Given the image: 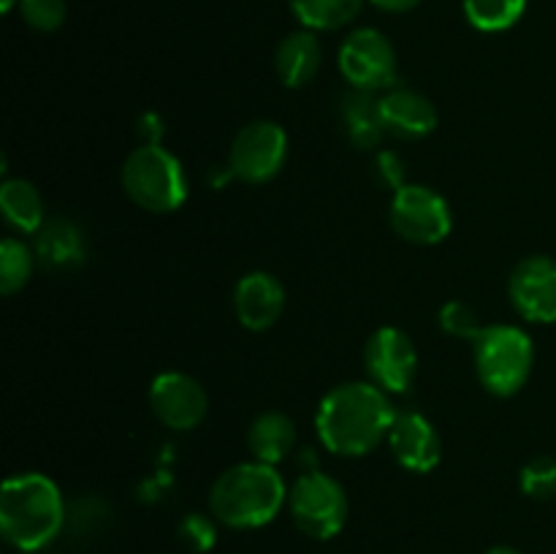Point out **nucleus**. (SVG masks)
I'll return each mask as SVG.
<instances>
[{
	"mask_svg": "<svg viewBox=\"0 0 556 554\" xmlns=\"http://www.w3.org/2000/svg\"><path fill=\"white\" fill-rule=\"evenodd\" d=\"M288 500L286 481L275 465L242 462L233 465L212 483L210 508L220 525L233 530H255L280 514Z\"/></svg>",
	"mask_w": 556,
	"mask_h": 554,
	"instance_id": "nucleus-3",
	"label": "nucleus"
},
{
	"mask_svg": "<svg viewBox=\"0 0 556 554\" xmlns=\"http://www.w3.org/2000/svg\"><path fill=\"white\" fill-rule=\"evenodd\" d=\"M14 5H16V0H0V11H3V14H9Z\"/></svg>",
	"mask_w": 556,
	"mask_h": 554,
	"instance_id": "nucleus-31",
	"label": "nucleus"
},
{
	"mask_svg": "<svg viewBox=\"0 0 556 554\" xmlns=\"http://www.w3.org/2000/svg\"><path fill=\"white\" fill-rule=\"evenodd\" d=\"M65 503L58 483L43 473H20L0 489V530L11 546L38 552L60 536Z\"/></svg>",
	"mask_w": 556,
	"mask_h": 554,
	"instance_id": "nucleus-2",
	"label": "nucleus"
},
{
	"mask_svg": "<svg viewBox=\"0 0 556 554\" xmlns=\"http://www.w3.org/2000/svg\"><path fill=\"white\" fill-rule=\"evenodd\" d=\"M527 9V0H465V16L483 33L514 27Z\"/></svg>",
	"mask_w": 556,
	"mask_h": 554,
	"instance_id": "nucleus-23",
	"label": "nucleus"
},
{
	"mask_svg": "<svg viewBox=\"0 0 556 554\" xmlns=\"http://www.w3.org/2000/svg\"><path fill=\"white\" fill-rule=\"evenodd\" d=\"M33 253L41 266L52 272L74 269L85 261V239L81 231L71 221H47L36 231V244H33Z\"/></svg>",
	"mask_w": 556,
	"mask_h": 554,
	"instance_id": "nucleus-16",
	"label": "nucleus"
},
{
	"mask_svg": "<svg viewBox=\"0 0 556 554\" xmlns=\"http://www.w3.org/2000/svg\"><path fill=\"white\" fill-rule=\"evenodd\" d=\"M33 269H36V253H33L30 244L5 237L0 242V291L5 297L22 291L30 282Z\"/></svg>",
	"mask_w": 556,
	"mask_h": 554,
	"instance_id": "nucleus-22",
	"label": "nucleus"
},
{
	"mask_svg": "<svg viewBox=\"0 0 556 554\" xmlns=\"http://www.w3.org/2000/svg\"><path fill=\"white\" fill-rule=\"evenodd\" d=\"M179 536L188 543L193 552H210L212 543H215V525H212L206 516L190 514L188 519L179 525Z\"/></svg>",
	"mask_w": 556,
	"mask_h": 554,
	"instance_id": "nucleus-27",
	"label": "nucleus"
},
{
	"mask_svg": "<svg viewBox=\"0 0 556 554\" xmlns=\"http://www.w3.org/2000/svg\"><path fill=\"white\" fill-rule=\"evenodd\" d=\"M440 326H443V331H448L451 337H459V340L470 342H476L478 337H481V331L486 329V326L481 324V315H478L470 304L462 302V299H451V302L443 304V310H440Z\"/></svg>",
	"mask_w": 556,
	"mask_h": 554,
	"instance_id": "nucleus-24",
	"label": "nucleus"
},
{
	"mask_svg": "<svg viewBox=\"0 0 556 554\" xmlns=\"http://www.w3.org/2000/svg\"><path fill=\"white\" fill-rule=\"evenodd\" d=\"M396 411L389 391L372 380L340 383L320 400L315 429L331 454L364 456L378 449L394 424Z\"/></svg>",
	"mask_w": 556,
	"mask_h": 554,
	"instance_id": "nucleus-1",
	"label": "nucleus"
},
{
	"mask_svg": "<svg viewBox=\"0 0 556 554\" xmlns=\"http://www.w3.org/2000/svg\"><path fill=\"white\" fill-rule=\"evenodd\" d=\"M123 188L147 212H174L188 199L182 163L155 141L136 147L123 166Z\"/></svg>",
	"mask_w": 556,
	"mask_h": 554,
	"instance_id": "nucleus-5",
	"label": "nucleus"
},
{
	"mask_svg": "<svg viewBox=\"0 0 556 554\" xmlns=\"http://www.w3.org/2000/svg\"><path fill=\"white\" fill-rule=\"evenodd\" d=\"M476 373L494 396H514L527 386L535 364V345L519 326L494 324L476 342Z\"/></svg>",
	"mask_w": 556,
	"mask_h": 554,
	"instance_id": "nucleus-4",
	"label": "nucleus"
},
{
	"mask_svg": "<svg viewBox=\"0 0 556 554\" xmlns=\"http://www.w3.org/2000/svg\"><path fill=\"white\" fill-rule=\"evenodd\" d=\"M324 63L320 41L309 30L291 33L282 38L275 52V71L286 87H304L318 76Z\"/></svg>",
	"mask_w": 556,
	"mask_h": 554,
	"instance_id": "nucleus-17",
	"label": "nucleus"
},
{
	"mask_svg": "<svg viewBox=\"0 0 556 554\" xmlns=\"http://www.w3.org/2000/svg\"><path fill=\"white\" fill-rule=\"evenodd\" d=\"M150 407L163 427L188 432L204 421L210 400L193 375L161 373L150 386Z\"/></svg>",
	"mask_w": 556,
	"mask_h": 554,
	"instance_id": "nucleus-12",
	"label": "nucleus"
},
{
	"mask_svg": "<svg viewBox=\"0 0 556 554\" xmlns=\"http://www.w3.org/2000/svg\"><path fill=\"white\" fill-rule=\"evenodd\" d=\"M288 158V136L271 119L244 125L228 150V172L250 185H264L282 172Z\"/></svg>",
	"mask_w": 556,
	"mask_h": 554,
	"instance_id": "nucleus-8",
	"label": "nucleus"
},
{
	"mask_svg": "<svg viewBox=\"0 0 556 554\" xmlns=\"http://www.w3.org/2000/svg\"><path fill=\"white\" fill-rule=\"evenodd\" d=\"M22 20L38 33H52L68 16V5L65 0H20Z\"/></svg>",
	"mask_w": 556,
	"mask_h": 554,
	"instance_id": "nucleus-26",
	"label": "nucleus"
},
{
	"mask_svg": "<svg viewBox=\"0 0 556 554\" xmlns=\"http://www.w3.org/2000/svg\"><path fill=\"white\" fill-rule=\"evenodd\" d=\"M525 494L535 500L556 498V459L554 456H535L521 467L519 476Z\"/></svg>",
	"mask_w": 556,
	"mask_h": 554,
	"instance_id": "nucleus-25",
	"label": "nucleus"
},
{
	"mask_svg": "<svg viewBox=\"0 0 556 554\" xmlns=\"http://www.w3.org/2000/svg\"><path fill=\"white\" fill-rule=\"evenodd\" d=\"M386 130L400 139H424L438 128V109L424 92L410 87H391L380 96Z\"/></svg>",
	"mask_w": 556,
	"mask_h": 554,
	"instance_id": "nucleus-15",
	"label": "nucleus"
},
{
	"mask_svg": "<svg viewBox=\"0 0 556 554\" xmlns=\"http://www.w3.org/2000/svg\"><path fill=\"white\" fill-rule=\"evenodd\" d=\"M386 443H389L394 459L410 473L434 470L443 456V440H440L438 429L427 416L416 411L396 413Z\"/></svg>",
	"mask_w": 556,
	"mask_h": 554,
	"instance_id": "nucleus-13",
	"label": "nucleus"
},
{
	"mask_svg": "<svg viewBox=\"0 0 556 554\" xmlns=\"http://www.w3.org/2000/svg\"><path fill=\"white\" fill-rule=\"evenodd\" d=\"M389 221L405 242L421 248L440 244L454 226L448 201L427 185H402L400 190H394Z\"/></svg>",
	"mask_w": 556,
	"mask_h": 554,
	"instance_id": "nucleus-7",
	"label": "nucleus"
},
{
	"mask_svg": "<svg viewBox=\"0 0 556 554\" xmlns=\"http://www.w3.org/2000/svg\"><path fill=\"white\" fill-rule=\"evenodd\" d=\"M296 445V424L280 411H266L250 424L248 429V449L255 462L264 465H277L286 459Z\"/></svg>",
	"mask_w": 556,
	"mask_h": 554,
	"instance_id": "nucleus-19",
	"label": "nucleus"
},
{
	"mask_svg": "<svg viewBox=\"0 0 556 554\" xmlns=\"http://www.w3.org/2000/svg\"><path fill=\"white\" fill-rule=\"evenodd\" d=\"M22 554H36V552H22Z\"/></svg>",
	"mask_w": 556,
	"mask_h": 554,
	"instance_id": "nucleus-32",
	"label": "nucleus"
},
{
	"mask_svg": "<svg viewBox=\"0 0 556 554\" xmlns=\"http://www.w3.org/2000/svg\"><path fill=\"white\" fill-rule=\"evenodd\" d=\"M286 310V288L269 272H250L233 288V313L250 331H264L280 320Z\"/></svg>",
	"mask_w": 556,
	"mask_h": 554,
	"instance_id": "nucleus-14",
	"label": "nucleus"
},
{
	"mask_svg": "<svg viewBox=\"0 0 556 554\" xmlns=\"http://www.w3.org/2000/svg\"><path fill=\"white\" fill-rule=\"evenodd\" d=\"M340 123L345 125V134L358 150H372L389 134L380 112V98L367 90H353L340 103Z\"/></svg>",
	"mask_w": 556,
	"mask_h": 554,
	"instance_id": "nucleus-18",
	"label": "nucleus"
},
{
	"mask_svg": "<svg viewBox=\"0 0 556 554\" xmlns=\"http://www.w3.org/2000/svg\"><path fill=\"white\" fill-rule=\"evenodd\" d=\"M364 367L369 380L389 394L410 389L418 373V351L410 335L396 326H383L364 345Z\"/></svg>",
	"mask_w": 556,
	"mask_h": 554,
	"instance_id": "nucleus-10",
	"label": "nucleus"
},
{
	"mask_svg": "<svg viewBox=\"0 0 556 554\" xmlns=\"http://www.w3.org/2000/svg\"><path fill=\"white\" fill-rule=\"evenodd\" d=\"M508 297L516 313L532 324H556V261L527 255L514 266Z\"/></svg>",
	"mask_w": 556,
	"mask_h": 554,
	"instance_id": "nucleus-11",
	"label": "nucleus"
},
{
	"mask_svg": "<svg viewBox=\"0 0 556 554\" xmlns=\"http://www.w3.org/2000/svg\"><path fill=\"white\" fill-rule=\"evenodd\" d=\"M342 76L353 90H391L396 81L394 43L375 27H358L342 41L337 54Z\"/></svg>",
	"mask_w": 556,
	"mask_h": 554,
	"instance_id": "nucleus-9",
	"label": "nucleus"
},
{
	"mask_svg": "<svg viewBox=\"0 0 556 554\" xmlns=\"http://www.w3.org/2000/svg\"><path fill=\"white\" fill-rule=\"evenodd\" d=\"M288 508L304 536L315 541H329L348 521V494L337 478L309 470L299 476L288 492Z\"/></svg>",
	"mask_w": 556,
	"mask_h": 554,
	"instance_id": "nucleus-6",
	"label": "nucleus"
},
{
	"mask_svg": "<svg viewBox=\"0 0 556 554\" xmlns=\"http://www.w3.org/2000/svg\"><path fill=\"white\" fill-rule=\"evenodd\" d=\"M304 27L313 30H337L356 20L364 0H288Z\"/></svg>",
	"mask_w": 556,
	"mask_h": 554,
	"instance_id": "nucleus-21",
	"label": "nucleus"
},
{
	"mask_svg": "<svg viewBox=\"0 0 556 554\" xmlns=\"http://www.w3.org/2000/svg\"><path fill=\"white\" fill-rule=\"evenodd\" d=\"M375 172H378L380 182L389 185L391 190H400L405 182V161H402L396 152H380L378 163H375Z\"/></svg>",
	"mask_w": 556,
	"mask_h": 554,
	"instance_id": "nucleus-28",
	"label": "nucleus"
},
{
	"mask_svg": "<svg viewBox=\"0 0 556 554\" xmlns=\"http://www.w3.org/2000/svg\"><path fill=\"white\" fill-rule=\"evenodd\" d=\"M421 0H372V5H378L380 11H391V14H405L413 11Z\"/></svg>",
	"mask_w": 556,
	"mask_h": 554,
	"instance_id": "nucleus-29",
	"label": "nucleus"
},
{
	"mask_svg": "<svg viewBox=\"0 0 556 554\" xmlns=\"http://www.w3.org/2000/svg\"><path fill=\"white\" fill-rule=\"evenodd\" d=\"M486 554H521V552L514 546H494V549H489Z\"/></svg>",
	"mask_w": 556,
	"mask_h": 554,
	"instance_id": "nucleus-30",
	"label": "nucleus"
},
{
	"mask_svg": "<svg viewBox=\"0 0 556 554\" xmlns=\"http://www.w3.org/2000/svg\"><path fill=\"white\" fill-rule=\"evenodd\" d=\"M0 210L5 223L22 234H36L43 226V199L27 179H5L0 185Z\"/></svg>",
	"mask_w": 556,
	"mask_h": 554,
	"instance_id": "nucleus-20",
	"label": "nucleus"
}]
</instances>
